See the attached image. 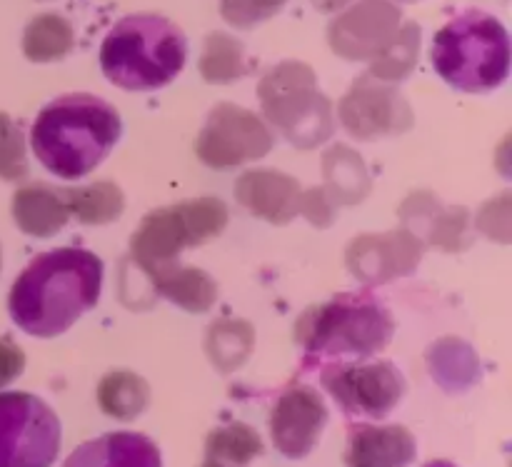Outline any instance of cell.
<instances>
[{
  "label": "cell",
  "mask_w": 512,
  "mask_h": 467,
  "mask_svg": "<svg viewBox=\"0 0 512 467\" xmlns=\"http://www.w3.org/2000/svg\"><path fill=\"white\" fill-rule=\"evenodd\" d=\"M103 260L83 248H55L25 265L8 293L10 320L33 338L68 333L103 293Z\"/></svg>",
  "instance_id": "cell-1"
},
{
  "label": "cell",
  "mask_w": 512,
  "mask_h": 467,
  "mask_svg": "<svg viewBox=\"0 0 512 467\" xmlns=\"http://www.w3.org/2000/svg\"><path fill=\"white\" fill-rule=\"evenodd\" d=\"M123 135L115 105L90 93H68L50 100L35 118L30 145L35 158L60 180L93 173Z\"/></svg>",
  "instance_id": "cell-2"
},
{
  "label": "cell",
  "mask_w": 512,
  "mask_h": 467,
  "mask_svg": "<svg viewBox=\"0 0 512 467\" xmlns=\"http://www.w3.org/2000/svg\"><path fill=\"white\" fill-rule=\"evenodd\" d=\"M393 333V315L368 293H340L328 303L313 305L293 330L305 365L313 368L373 358L388 348Z\"/></svg>",
  "instance_id": "cell-3"
},
{
  "label": "cell",
  "mask_w": 512,
  "mask_h": 467,
  "mask_svg": "<svg viewBox=\"0 0 512 467\" xmlns=\"http://www.w3.org/2000/svg\"><path fill=\"white\" fill-rule=\"evenodd\" d=\"M188 60V40L173 20L153 13L125 15L100 45V70L123 90H160L173 83Z\"/></svg>",
  "instance_id": "cell-4"
},
{
  "label": "cell",
  "mask_w": 512,
  "mask_h": 467,
  "mask_svg": "<svg viewBox=\"0 0 512 467\" xmlns=\"http://www.w3.org/2000/svg\"><path fill=\"white\" fill-rule=\"evenodd\" d=\"M430 60L450 88L460 93H490L510 75V35L485 10H465L438 30Z\"/></svg>",
  "instance_id": "cell-5"
},
{
  "label": "cell",
  "mask_w": 512,
  "mask_h": 467,
  "mask_svg": "<svg viewBox=\"0 0 512 467\" xmlns=\"http://www.w3.org/2000/svg\"><path fill=\"white\" fill-rule=\"evenodd\" d=\"M258 100L265 123L295 148H318L335 133L333 103L318 88L315 70L300 60H283L268 70L258 83Z\"/></svg>",
  "instance_id": "cell-6"
},
{
  "label": "cell",
  "mask_w": 512,
  "mask_h": 467,
  "mask_svg": "<svg viewBox=\"0 0 512 467\" xmlns=\"http://www.w3.org/2000/svg\"><path fill=\"white\" fill-rule=\"evenodd\" d=\"M228 205L220 198L183 200L153 210L140 220L130 238V258L140 270L173 263L188 248H200L228 228Z\"/></svg>",
  "instance_id": "cell-7"
},
{
  "label": "cell",
  "mask_w": 512,
  "mask_h": 467,
  "mask_svg": "<svg viewBox=\"0 0 512 467\" xmlns=\"http://www.w3.org/2000/svg\"><path fill=\"white\" fill-rule=\"evenodd\" d=\"M63 445L55 410L30 393H0V467H53Z\"/></svg>",
  "instance_id": "cell-8"
},
{
  "label": "cell",
  "mask_w": 512,
  "mask_h": 467,
  "mask_svg": "<svg viewBox=\"0 0 512 467\" xmlns=\"http://www.w3.org/2000/svg\"><path fill=\"white\" fill-rule=\"evenodd\" d=\"M320 383L348 418L365 420L388 418L408 390L405 375L390 360L325 365Z\"/></svg>",
  "instance_id": "cell-9"
},
{
  "label": "cell",
  "mask_w": 512,
  "mask_h": 467,
  "mask_svg": "<svg viewBox=\"0 0 512 467\" xmlns=\"http://www.w3.org/2000/svg\"><path fill=\"white\" fill-rule=\"evenodd\" d=\"M273 145V128L260 115L235 103H218L205 118L195 153L208 168L230 170L265 158Z\"/></svg>",
  "instance_id": "cell-10"
},
{
  "label": "cell",
  "mask_w": 512,
  "mask_h": 467,
  "mask_svg": "<svg viewBox=\"0 0 512 467\" xmlns=\"http://www.w3.org/2000/svg\"><path fill=\"white\" fill-rule=\"evenodd\" d=\"M338 120L355 140H383L413 128L415 115L395 83L360 75L338 103Z\"/></svg>",
  "instance_id": "cell-11"
},
{
  "label": "cell",
  "mask_w": 512,
  "mask_h": 467,
  "mask_svg": "<svg viewBox=\"0 0 512 467\" xmlns=\"http://www.w3.org/2000/svg\"><path fill=\"white\" fill-rule=\"evenodd\" d=\"M403 25V13L393 0H358L345 5L328 25V45L343 60H373Z\"/></svg>",
  "instance_id": "cell-12"
},
{
  "label": "cell",
  "mask_w": 512,
  "mask_h": 467,
  "mask_svg": "<svg viewBox=\"0 0 512 467\" xmlns=\"http://www.w3.org/2000/svg\"><path fill=\"white\" fill-rule=\"evenodd\" d=\"M330 410L323 395L310 385H293L275 400L268 430L275 450L285 460H305L328 428Z\"/></svg>",
  "instance_id": "cell-13"
},
{
  "label": "cell",
  "mask_w": 512,
  "mask_h": 467,
  "mask_svg": "<svg viewBox=\"0 0 512 467\" xmlns=\"http://www.w3.org/2000/svg\"><path fill=\"white\" fill-rule=\"evenodd\" d=\"M423 250V240L405 228L390 233H365L350 240L345 263L360 283L383 285L413 273L423 258Z\"/></svg>",
  "instance_id": "cell-14"
},
{
  "label": "cell",
  "mask_w": 512,
  "mask_h": 467,
  "mask_svg": "<svg viewBox=\"0 0 512 467\" xmlns=\"http://www.w3.org/2000/svg\"><path fill=\"white\" fill-rule=\"evenodd\" d=\"M235 200L265 223L288 225L300 215L303 188L280 170H245L235 183Z\"/></svg>",
  "instance_id": "cell-15"
},
{
  "label": "cell",
  "mask_w": 512,
  "mask_h": 467,
  "mask_svg": "<svg viewBox=\"0 0 512 467\" xmlns=\"http://www.w3.org/2000/svg\"><path fill=\"white\" fill-rule=\"evenodd\" d=\"M418 458V440L405 425L355 423L348 428L345 467H410Z\"/></svg>",
  "instance_id": "cell-16"
},
{
  "label": "cell",
  "mask_w": 512,
  "mask_h": 467,
  "mask_svg": "<svg viewBox=\"0 0 512 467\" xmlns=\"http://www.w3.org/2000/svg\"><path fill=\"white\" fill-rule=\"evenodd\" d=\"M63 467H163V458L148 435L118 430L78 445Z\"/></svg>",
  "instance_id": "cell-17"
},
{
  "label": "cell",
  "mask_w": 512,
  "mask_h": 467,
  "mask_svg": "<svg viewBox=\"0 0 512 467\" xmlns=\"http://www.w3.org/2000/svg\"><path fill=\"white\" fill-rule=\"evenodd\" d=\"M400 218L413 230L423 225L430 245L443 250H463L470 240V213L465 208H443L430 193H415L400 208Z\"/></svg>",
  "instance_id": "cell-18"
},
{
  "label": "cell",
  "mask_w": 512,
  "mask_h": 467,
  "mask_svg": "<svg viewBox=\"0 0 512 467\" xmlns=\"http://www.w3.org/2000/svg\"><path fill=\"white\" fill-rule=\"evenodd\" d=\"M10 215L20 233L28 238H53L68 225L70 210L60 188H50L45 183H30L15 190Z\"/></svg>",
  "instance_id": "cell-19"
},
{
  "label": "cell",
  "mask_w": 512,
  "mask_h": 467,
  "mask_svg": "<svg viewBox=\"0 0 512 467\" xmlns=\"http://www.w3.org/2000/svg\"><path fill=\"white\" fill-rule=\"evenodd\" d=\"M145 275L153 283L155 293L163 295L173 305L190 315H203L218 300V285L205 270L193 268V265H180L178 260L173 263L155 265L145 270Z\"/></svg>",
  "instance_id": "cell-20"
},
{
  "label": "cell",
  "mask_w": 512,
  "mask_h": 467,
  "mask_svg": "<svg viewBox=\"0 0 512 467\" xmlns=\"http://www.w3.org/2000/svg\"><path fill=\"white\" fill-rule=\"evenodd\" d=\"M150 395L153 393H150L148 380L133 370H110L108 375H103L98 390H95L98 408L108 418L120 420V423L138 420L148 410Z\"/></svg>",
  "instance_id": "cell-21"
},
{
  "label": "cell",
  "mask_w": 512,
  "mask_h": 467,
  "mask_svg": "<svg viewBox=\"0 0 512 467\" xmlns=\"http://www.w3.org/2000/svg\"><path fill=\"white\" fill-rule=\"evenodd\" d=\"M430 375L448 393H463L480 380L478 353L458 338H445L428 350Z\"/></svg>",
  "instance_id": "cell-22"
},
{
  "label": "cell",
  "mask_w": 512,
  "mask_h": 467,
  "mask_svg": "<svg viewBox=\"0 0 512 467\" xmlns=\"http://www.w3.org/2000/svg\"><path fill=\"white\" fill-rule=\"evenodd\" d=\"M325 193L333 198L335 205L360 203L370 193L368 168L355 150L348 145H333L323 155Z\"/></svg>",
  "instance_id": "cell-23"
},
{
  "label": "cell",
  "mask_w": 512,
  "mask_h": 467,
  "mask_svg": "<svg viewBox=\"0 0 512 467\" xmlns=\"http://www.w3.org/2000/svg\"><path fill=\"white\" fill-rule=\"evenodd\" d=\"M255 348V330L248 320L223 318L205 335V353L218 373L230 375L248 363Z\"/></svg>",
  "instance_id": "cell-24"
},
{
  "label": "cell",
  "mask_w": 512,
  "mask_h": 467,
  "mask_svg": "<svg viewBox=\"0 0 512 467\" xmlns=\"http://www.w3.org/2000/svg\"><path fill=\"white\" fill-rule=\"evenodd\" d=\"M263 455V438L248 423H225L205 438L203 467H248Z\"/></svg>",
  "instance_id": "cell-25"
},
{
  "label": "cell",
  "mask_w": 512,
  "mask_h": 467,
  "mask_svg": "<svg viewBox=\"0 0 512 467\" xmlns=\"http://www.w3.org/2000/svg\"><path fill=\"white\" fill-rule=\"evenodd\" d=\"M75 48V30L58 13H40L25 25L23 53L30 63H55Z\"/></svg>",
  "instance_id": "cell-26"
},
{
  "label": "cell",
  "mask_w": 512,
  "mask_h": 467,
  "mask_svg": "<svg viewBox=\"0 0 512 467\" xmlns=\"http://www.w3.org/2000/svg\"><path fill=\"white\" fill-rule=\"evenodd\" d=\"M70 218L83 225H108L118 220L125 210V195L110 180L83 185V188H63Z\"/></svg>",
  "instance_id": "cell-27"
},
{
  "label": "cell",
  "mask_w": 512,
  "mask_h": 467,
  "mask_svg": "<svg viewBox=\"0 0 512 467\" xmlns=\"http://www.w3.org/2000/svg\"><path fill=\"white\" fill-rule=\"evenodd\" d=\"M198 68L205 83L228 85L245 78L250 65L248 60H245L243 43H240L238 38H233V35L215 30V33H210L208 38H205Z\"/></svg>",
  "instance_id": "cell-28"
},
{
  "label": "cell",
  "mask_w": 512,
  "mask_h": 467,
  "mask_svg": "<svg viewBox=\"0 0 512 467\" xmlns=\"http://www.w3.org/2000/svg\"><path fill=\"white\" fill-rule=\"evenodd\" d=\"M420 25L418 23H403L398 35L370 60V75L385 83H400L408 78L418 65L420 53Z\"/></svg>",
  "instance_id": "cell-29"
},
{
  "label": "cell",
  "mask_w": 512,
  "mask_h": 467,
  "mask_svg": "<svg viewBox=\"0 0 512 467\" xmlns=\"http://www.w3.org/2000/svg\"><path fill=\"white\" fill-rule=\"evenodd\" d=\"M28 153L25 138L10 115L0 113V180L18 183L28 178Z\"/></svg>",
  "instance_id": "cell-30"
},
{
  "label": "cell",
  "mask_w": 512,
  "mask_h": 467,
  "mask_svg": "<svg viewBox=\"0 0 512 467\" xmlns=\"http://www.w3.org/2000/svg\"><path fill=\"white\" fill-rule=\"evenodd\" d=\"M285 5L288 0H220V15L233 28L250 30L275 18Z\"/></svg>",
  "instance_id": "cell-31"
},
{
  "label": "cell",
  "mask_w": 512,
  "mask_h": 467,
  "mask_svg": "<svg viewBox=\"0 0 512 467\" xmlns=\"http://www.w3.org/2000/svg\"><path fill=\"white\" fill-rule=\"evenodd\" d=\"M335 208L325 188H310L303 190V200H300V215L308 218V223H313L315 228H328L335 223Z\"/></svg>",
  "instance_id": "cell-32"
},
{
  "label": "cell",
  "mask_w": 512,
  "mask_h": 467,
  "mask_svg": "<svg viewBox=\"0 0 512 467\" xmlns=\"http://www.w3.org/2000/svg\"><path fill=\"white\" fill-rule=\"evenodd\" d=\"M25 370V353L15 340L0 338V390L8 388L10 383L23 375Z\"/></svg>",
  "instance_id": "cell-33"
},
{
  "label": "cell",
  "mask_w": 512,
  "mask_h": 467,
  "mask_svg": "<svg viewBox=\"0 0 512 467\" xmlns=\"http://www.w3.org/2000/svg\"><path fill=\"white\" fill-rule=\"evenodd\" d=\"M310 3H313L318 10H323V13H335V10L345 8L350 0H310Z\"/></svg>",
  "instance_id": "cell-34"
},
{
  "label": "cell",
  "mask_w": 512,
  "mask_h": 467,
  "mask_svg": "<svg viewBox=\"0 0 512 467\" xmlns=\"http://www.w3.org/2000/svg\"><path fill=\"white\" fill-rule=\"evenodd\" d=\"M423 467H458V465L448 463V460H433V463H428V465H423Z\"/></svg>",
  "instance_id": "cell-35"
},
{
  "label": "cell",
  "mask_w": 512,
  "mask_h": 467,
  "mask_svg": "<svg viewBox=\"0 0 512 467\" xmlns=\"http://www.w3.org/2000/svg\"><path fill=\"white\" fill-rule=\"evenodd\" d=\"M0 270H3V250H0Z\"/></svg>",
  "instance_id": "cell-36"
},
{
  "label": "cell",
  "mask_w": 512,
  "mask_h": 467,
  "mask_svg": "<svg viewBox=\"0 0 512 467\" xmlns=\"http://www.w3.org/2000/svg\"><path fill=\"white\" fill-rule=\"evenodd\" d=\"M398 3H415V0H398Z\"/></svg>",
  "instance_id": "cell-37"
}]
</instances>
